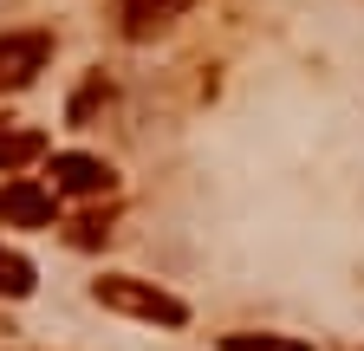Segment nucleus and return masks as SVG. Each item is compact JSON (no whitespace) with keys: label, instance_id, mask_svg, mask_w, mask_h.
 <instances>
[{"label":"nucleus","instance_id":"obj_2","mask_svg":"<svg viewBox=\"0 0 364 351\" xmlns=\"http://www.w3.org/2000/svg\"><path fill=\"white\" fill-rule=\"evenodd\" d=\"M46 59H53V33H0V92H20V85H33L46 72Z\"/></svg>","mask_w":364,"mask_h":351},{"label":"nucleus","instance_id":"obj_9","mask_svg":"<svg viewBox=\"0 0 364 351\" xmlns=\"http://www.w3.org/2000/svg\"><path fill=\"white\" fill-rule=\"evenodd\" d=\"M0 130H7V117H0Z\"/></svg>","mask_w":364,"mask_h":351},{"label":"nucleus","instance_id":"obj_4","mask_svg":"<svg viewBox=\"0 0 364 351\" xmlns=\"http://www.w3.org/2000/svg\"><path fill=\"white\" fill-rule=\"evenodd\" d=\"M111 189H117V169L105 156H78V150L53 156V195H111Z\"/></svg>","mask_w":364,"mask_h":351},{"label":"nucleus","instance_id":"obj_7","mask_svg":"<svg viewBox=\"0 0 364 351\" xmlns=\"http://www.w3.org/2000/svg\"><path fill=\"white\" fill-rule=\"evenodd\" d=\"M26 293H33V260L0 247V299H26Z\"/></svg>","mask_w":364,"mask_h":351},{"label":"nucleus","instance_id":"obj_8","mask_svg":"<svg viewBox=\"0 0 364 351\" xmlns=\"http://www.w3.org/2000/svg\"><path fill=\"white\" fill-rule=\"evenodd\" d=\"M39 150H46L39 130H0V169H20V163H33Z\"/></svg>","mask_w":364,"mask_h":351},{"label":"nucleus","instance_id":"obj_5","mask_svg":"<svg viewBox=\"0 0 364 351\" xmlns=\"http://www.w3.org/2000/svg\"><path fill=\"white\" fill-rule=\"evenodd\" d=\"M189 0H117V20H124V39H150L163 33L169 20H182Z\"/></svg>","mask_w":364,"mask_h":351},{"label":"nucleus","instance_id":"obj_3","mask_svg":"<svg viewBox=\"0 0 364 351\" xmlns=\"http://www.w3.org/2000/svg\"><path fill=\"white\" fill-rule=\"evenodd\" d=\"M53 215H59V202H53L46 183H33V176L0 183V222L7 228H53Z\"/></svg>","mask_w":364,"mask_h":351},{"label":"nucleus","instance_id":"obj_1","mask_svg":"<svg viewBox=\"0 0 364 351\" xmlns=\"http://www.w3.org/2000/svg\"><path fill=\"white\" fill-rule=\"evenodd\" d=\"M98 306H111V313H130V319H150V325H182L189 319V306H182L176 293H163L156 280H130V274H105L98 286Z\"/></svg>","mask_w":364,"mask_h":351},{"label":"nucleus","instance_id":"obj_6","mask_svg":"<svg viewBox=\"0 0 364 351\" xmlns=\"http://www.w3.org/2000/svg\"><path fill=\"white\" fill-rule=\"evenodd\" d=\"M221 351H312L306 338H280V332H228Z\"/></svg>","mask_w":364,"mask_h":351}]
</instances>
